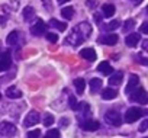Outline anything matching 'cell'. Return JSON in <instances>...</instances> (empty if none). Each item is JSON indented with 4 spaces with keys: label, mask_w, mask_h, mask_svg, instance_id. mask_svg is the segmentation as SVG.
<instances>
[{
    "label": "cell",
    "mask_w": 148,
    "mask_h": 138,
    "mask_svg": "<svg viewBox=\"0 0 148 138\" xmlns=\"http://www.w3.org/2000/svg\"><path fill=\"white\" fill-rule=\"evenodd\" d=\"M90 34H92V26H90V23H89V22H82V23H79V25L74 26V28L71 29V32L67 35L65 44H68V45H71V47H77V45L83 44V42L90 36Z\"/></svg>",
    "instance_id": "obj_1"
},
{
    "label": "cell",
    "mask_w": 148,
    "mask_h": 138,
    "mask_svg": "<svg viewBox=\"0 0 148 138\" xmlns=\"http://www.w3.org/2000/svg\"><path fill=\"white\" fill-rule=\"evenodd\" d=\"M129 97H131L132 102H138V103H141V105H147V102H148V96H147V92H145L144 87H136V89H134V90L129 93Z\"/></svg>",
    "instance_id": "obj_2"
},
{
    "label": "cell",
    "mask_w": 148,
    "mask_h": 138,
    "mask_svg": "<svg viewBox=\"0 0 148 138\" xmlns=\"http://www.w3.org/2000/svg\"><path fill=\"white\" fill-rule=\"evenodd\" d=\"M142 115H144V111H142V109H139V108H136V106L129 108V109L125 112V122L132 124V122H135L136 119H139Z\"/></svg>",
    "instance_id": "obj_3"
},
{
    "label": "cell",
    "mask_w": 148,
    "mask_h": 138,
    "mask_svg": "<svg viewBox=\"0 0 148 138\" xmlns=\"http://www.w3.org/2000/svg\"><path fill=\"white\" fill-rule=\"evenodd\" d=\"M105 121L109 124V125H113V126H119L122 124V115L116 111H108L106 115H105Z\"/></svg>",
    "instance_id": "obj_4"
},
{
    "label": "cell",
    "mask_w": 148,
    "mask_h": 138,
    "mask_svg": "<svg viewBox=\"0 0 148 138\" xmlns=\"http://www.w3.org/2000/svg\"><path fill=\"white\" fill-rule=\"evenodd\" d=\"M0 134L5 135V137H12L16 134V126L12 122H2L0 124Z\"/></svg>",
    "instance_id": "obj_5"
},
{
    "label": "cell",
    "mask_w": 148,
    "mask_h": 138,
    "mask_svg": "<svg viewBox=\"0 0 148 138\" xmlns=\"http://www.w3.org/2000/svg\"><path fill=\"white\" fill-rule=\"evenodd\" d=\"M45 29H47V25L44 23V21L36 19V22L31 26V34L35 35V36H41V35H44Z\"/></svg>",
    "instance_id": "obj_6"
},
{
    "label": "cell",
    "mask_w": 148,
    "mask_h": 138,
    "mask_svg": "<svg viewBox=\"0 0 148 138\" xmlns=\"http://www.w3.org/2000/svg\"><path fill=\"white\" fill-rule=\"evenodd\" d=\"M118 35L116 34H105L102 36L97 38V42L99 44H103V45H115L118 42Z\"/></svg>",
    "instance_id": "obj_7"
},
{
    "label": "cell",
    "mask_w": 148,
    "mask_h": 138,
    "mask_svg": "<svg viewBox=\"0 0 148 138\" xmlns=\"http://www.w3.org/2000/svg\"><path fill=\"white\" fill-rule=\"evenodd\" d=\"M39 121H41L39 113H38L36 111H31V112L26 115V119H25L23 125H25V126H32V125H36Z\"/></svg>",
    "instance_id": "obj_8"
},
{
    "label": "cell",
    "mask_w": 148,
    "mask_h": 138,
    "mask_svg": "<svg viewBox=\"0 0 148 138\" xmlns=\"http://www.w3.org/2000/svg\"><path fill=\"white\" fill-rule=\"evenodd\" d=\"M12 64V58H10V54L6 51L0 55V71H5V70H9V67Z\"/></svg>",
    "instance_id": "obj_9"
},
{
    "label": "cell",
    "mask_w": 148,
    "mask_h": 138,
    "mask_svg": "<svg viewBox=\"0 0 148 138\" xmlns=\"http://www.w3.org/2000/svg\"><path fill=\"white\" fill-rule=\"evenodd\" d=\"M138 84H139L138 76H136V74H131V76H129V80H128V84H126V87H125V93L129 95L134 89L138 87Z\"/></svg>",
    "instance_id": "obj_10"
},
{
    "label": "cell",
    "mask_w": 148,
    "mask_h": 138,
    "mask_svg": "<svg viewBox=\"0 0 148 138\" xmlns=\"http://www.w3.org/2000/svg\"><path fill=\"white\" fill-rule=\"evenodd\" d=\"M19 41H21V32H19V31H12V32L8 35V38H6V42H8V45H10V47H16V45L19 44Z\"/></svg>",
    "instance_id": "obj_11"
},
{
    "label": "cell",
    "mask_w": 148,
    "mask_h": 138,
    "mask_svg": "<svg viewBox=\"0 0 148 138\" xmlns=\"http://www.w3.org/2000/svg\"><path fill=\"white\" fill-rule=\"evenodd\" d=\"M80 57H83L86 61H90V62H93L95 60H96V51L93 49V48H84V49H82L80 51Z\"/></svg>",
    "instance_id": "obj_12"
},
{
    "label": "cell",
    "mask_w": 148,
    "mask_h": 138,
    "mask_svg": "<svg viewBox=\"0 0 148 138\" xmlns=\"http://www.w3.org/2000/svg\"><path fill=\"white\" fill-rule=\"evenodd\" d=\"M82 128L84 129V131H97L99 129V126H100V124L97 122V121H92V119H87V121H83L82 124Z\"/></svg>",
    "instance_id": "obj_13"
},
{
    "label": "cell",
    "mask_w": 148,
    "mask_h": 138,
    "mask_svg": "<svg viewBox=\"0 0 148 138\" xmlns=\"http://www.w3.org/2000/svg\"><path fill=\"white\" fill-rule=\"evenodd\" d=\"M139 41H141V35L139 34H129L126 38H125V42H126V45L128 47H136L138 44H139Z\"/></svg>",
    "instance_id": "obj_14"
},
{
    "label": "cell",
    "mask_w": 148,
    "mask_h": 138,
    "mask_svg": "<svg viewBox=\"0 0 148 138\" xmlns=\"http://www.w3.org/2000/svg\"><path fill=\"white\" fill-rule=\"evenodd\" d=\"M97 70H99L102 74H105V76H109V74L113 73V68H112V65L109 64V61H102V62L99 64V67H97Z\"/></svg>",
    "instance_id": "obj_15"
},
{
    "label": "cell",
    "mask_w": 148,
    "mask_h": 138,
    "mask_svg": "<svg viewBox=\"0 0 148 138\" xmlns=\"http://www.w3.org/2000/svg\"><path fill=\"white\" fill-rule=\"evenodd\" d=\"M22 18L26 21V22H31L34 18H35V9L32 6H26L23 10H22Z\"/></svg>",
    "instance_id": "obj_16"
},
{
    "label": "cell",
    "mask_w": 148,
    "mask_h": 138,
    "mask_svg": "<svg viewBox=\"0 0 148 138\" xmlns=\"http://www.w3.org/2000/svg\"><path fill=\"white\" fill-rule=\"evenodd\" d=\"M6 96H8L9 99H19V97H22V92H21L18 87L10 86V87L6 90Z\"/></svg>",
    "instance_id": "obj_17"
},
{
    "label": "cell",
    "mask_w": 148,
    "mask_h": 138,
    "mask_svg": "<svg viewBox=\"0 0 148 138\" xmlns=\"http://www.w3.org/2000/svg\"><path fill=\"white\" fill-rule=\"evenodd\" d=\"M118 96V92L115 90V89H112V87H108V89H103L102 90V97L105 99V100H112V99H115Z\"/></svg>",
    "instance_id": "obj_18"
},
{
    "label": "cell",
    "mask_w": 148,
    "mask_h": 138,
    "mask_svg": "<svg viewBox=\"0 0 148 138\" xmlns=\"http://www.w3.org/2000/svg\"><path fill=\"white\" fill-rule=\"evenodd\" d=\"M115 12H116V9H115V6L110 5V3H106V5L102 6V13H103V16H106V18H112V16L115 15Z\"/></svg>",
    "instance_id": "obj_19"
},
{
    "label": "cell",
    "mask_w": 148,
    "mask_h": 138,
    "mask_svg": "<svg viewBox=\"0 0 148 138\" xmlns=\"http://www.w3.org/2000/svg\"><path fill=\"white\" fill-rule=\"evenodd\" d=\"M122 79H123V74H122L121 71L113 73V74L110 76V79H109V84H110V86H119V84L122 83Z\"/></svg>",
    "instance_id": "obj_20"
},
{
    "label": "cell",
    "mask_w": 148,
    "mask_h": 138,
    "mask_svg": "<svg viewBox=\"0 0 148 138\" xmlns=\"http://www.w3.org/2000/svg\"><path fill=\"white\" fill-rule=\"evenodd\" d=\"M61 16H62L64 19H67V21L73 19V16H74V8H71V6L62 8V9H61Z\"/></svg>",
    "instance_id": "obj_21"
},
{
    "label": "cell",
    "mask_w": 148,
    "mask_h": 138,
    "mask_svg": "<svg viewBox=\"0 0 148 138\" xmlns=\"http://www.w3.org/2000/svg\"><path fill=\"white\" fill-rule=\"evenodd\" d=\"M49 26H52V28H55V29H58V31H65L67 29V22H60V21H57V19H51L49 21Z\"/></svg>",
    "instance_id": "obj_22"
},
{
    "label": "cell",
    "mask_w": 148,
    "mask_h": 138,
    "mask_svg": "<svg viewBox=\"0 0 148 138\" xmlns=\"http://www.w3.org/2000/svg\"><path fill=\"white\" fill-rule=\"evenodd\" d=\"M99 89H102V80L100 79H92L90 80V90H92V93H96Z\"/></svg>",
    "instance_id": "obj_23"
},
{
    "label": "cell",
    "mask_w": 148,
    "mask_h": 138,
    "mask_svg": "<svg viewBox=\"0 0 148 138\" xmlns=\"http://www.w3.org/2000/svg\"><path fill=\"white\" fill-rule=\"evenodd\" d=\"M74 86H76V90L79 95H82L84 92V87H86V83L83 79H77V80H74Z\"/></svg>",
    "instance_id": "obj_24"
},
{
    "label": "cell",
    "mask_w": 148,
    "mask_h": 138,
    "mask_svg": "<svg viewBox=\"0 0 148 138\" xmlns=\"http://www.w3.org/2000/svg\"><path fill=\"white\" fill-rule=\"evenodd\" d=\"M119 26H121V21L113 19V21H110L108 25H105V29H106V31H113V29H118Z\"/></svg>",
    "instance_id": "obj_25"
},
{
    "label": "cell",
    "mask_w": 148,
    "mask_h": 138,
    "mask_svg": "<svg viewBox=\"0 0 148 138\" xmlns=\"http://www.w3.org/2000/svg\"><path fill=\"white\" fill-rule=\"evenodd\" d=\"M134 26H135V21L134 19H128V21H125L122 29H123V32H131L134 29Z\"/></svg>",
    "instance_id": "obj_26"
},
{
    "label": "cell",
    "mask_w": 148,
    "mask_h": 138,
    "mask_svg": "<svg viewBox=\"0 0 148 138\" xmlns=\"http://www.w3.org/2000/svg\"><path fill=\"white\" fill-rule=\"evenodd\" d=\"M52 124H54V116L49 115V113H47L44 116V126H51Z\"/></svg>",
    "instance_id": "obj_27"
},
{
    "label": "cell",
    "mask_w": 148,
    "mask_h": 138,
    "mask_svg": "<svg viewBox=\"0 0 148 138\" xmlns=\"http://www.w3.org/2000/svg\"><path fill=\"white\" fill-rule=\"evenodd\" d=\"M45 36H47V39L49 41V42H57L58 41V35L57 34H54V32H48V34H45Z\"/></svg>",
    "instance_id": "obj_28"
},
{
    "label": "cell",
    "mask_w": 148,
    "mask_h": 138,
    "mask_svg": "<svg viewBox=\"0 0 148 138\" xmlns=\"http://www.w3.org/2000/svg\"><path fill=\"white\" fill-rule=\"evenodd\" d=\"M70 108L73 111H79V103H77V100H76L74 96H70Z\"/></svg>",
    "instance_id": "obj_29"
},
{
    "label": "cell",
    "mask_w": 148,
    "mask_h": 138,
    "mask_svg": "<svg viewBox=\"0 0 148 138\" xmlns=\"http://www.w3.org/2000/svg\"><path fill=\"white\" fill-rule=\"evenodd\" d=\"M47 138H60V131L58 129H49L47 134Z\"/></svg>",
    "instance_id": "obj_30"
},
{
    "label": "cell",
    "mask_w": 148,
    "mask_h": 138,
    "mask_svg": "<svg viewBox=\"0 0 148 138\" xmlns=\"http://www.w3.org/2000/svg\"><path fill=\"white\" fill-rule=\"evenodd\" d=\"M135 61H138V62H141V64H144V65H147V64H148V60H147L142 54L135 55Z\"/></svg>",
    "instance_id": "obj_31"
},
{
    "label": "cell",
    "mask_w": 148,
    "mask_h": 138,
    "mask_svg": "<svg viewBox=\"0 0 148 138\" xmlns=\"http://www.w3.org/2000/svg\"><path fill=\"white\" fill-rule=\"evenodd\" d=\"M41 135V131L39 129H34V131H29L28 132V138H39Z\"/></svg>",
    "instance_id": "obj_32"
},
{
    "label": "cell",
    "mask_w": 148,
    "mask_h": 138,
    "mask_svg": "<svg viewBox=\"0 0 148 138\" xmlns=\"http://www.w3.org/2000/svg\"><path fill=\"white\" fill-rule=\"evenodd\" d=\"M147 128H148V119H144L138 129H139V132H145V131H147Z\"/></svg>",
    "instance_id": "obj_33"
},
{
    "label": "cell",
    "mask_w": 148,
    "mask_h": 138,
    "mask_svg": "<svg viewBox=\"0 0 148 138\" xmlns=\"http://www.w3.org/2000/svg\"><path fill=\"white\" fill-rule=\"evenodd\" d=\"M139 32L141 34H148V22H144L139 28Z\"/></svg>",
    "instance_id": "obj_34"
},
{
    "label": "cell",
    "mask_w": 148,
    "mask_h": 138,
    "mask_svg": "<svg viewBox=\"0 0 148 138\" xmlns=\"http://www.w3.org/2000/svg\"><path fill=\"white\" fill-rule=\"evenodd\" d=\"M96 5H97V3H96V0H87V2H86V6L90 8V9H95Z\"/></svg>",
    "instance_id": "obj_35"
},
{
    "label": "cell",
    "mask_w": 148,
    "mask_h": 138,
    "mask_svg": "<svg viewBox=\"0 0 148 138\" xmlns=\"http://www.w3.org/2000/svg\"><path fill=\"white\" fill-rule=\"evenodd\" d=\"M60 125H61L62 128H67L65 125H68V119H65V118H62V119L60 121Z\"/></svg>",
    "instance_id": "obj_36"
},
{
    "label": "cell",
    "mask_w": 148,
    "mask_h": 138,
    "mask_svg": "<svg viewBox=\"0 0 148 138\" xmlns=\"http://www.w3.org/2000/svg\"><path fill=\"white\" fill-rule=\"evenodd\" d=\"M142 48H144V49H148V41H147V39L142 41Z\"/></svg>",
    "instance_id": "obj_37"
},
{
    "label": "cell",
    "mask_w": 148,
    "mask_h": 138,
    "mask_svg": "<svg viewBox=\"0 0 148 138\" xmlns=\"http://www.w3.org/2000/svg\"><path fill=\"white\" fill-rule=\"evenodd\" d=\"M95 19H96V22H97V23H100V22H102V19H100V15H99V13H96V15H95Z\"/></svg>",
    "instance_id": "obj_38"
},
{
    "label": "cell",
    "mask_w": 148,
    "mask_h": 138,
    "mask_svg": "<svg viewBox=\"0 0 148 138\" xmlns=\"http://www.w3.org/2000/svg\"><path fill=\"white\" fill-rule=\"evenodd\" d=\"M131 2H134V3H135V5H139V3H141V2H142V0H131Z\"/></svg>",
    "instance_id": "obj_39"
},
{
    "label": "cell",
    "mask_w": 148,
    "mask_h": 138,
    "mask_svg": "<svg viewBox=\"0 0 148 138\" xmlns=\"http://www.w3.org/2000/svg\"><path fill=\"white\" fill-rule=\"evenodd\" d=\"M57 2H58L60 5H62V3H65V2H68V0H57Z\"/></svg>",
    "instance_id": "obj_40"
},
{
    "label": "cell",
    "mask_w": 148,
    "mask_h": 138,
    "mask_svg": "<svg viewBox=\"0 0 148 138\" xmlns=\"http://www.w3.org/2000/svg\"><path fill=\"white\" fill-rule=\"evenodd\" d=\"M13 2H15V5H18V3L21 2V0H13Z\"/></svg>",
    "instance_id": "obj_41"
},
{
    "label": "cell",
    "mask_w": 148,
    "mask_h": 138,
    "mask_svg": "<svg viewBox=\"0 0 148 138\" xmlns=\"http://www.w3.org/2000/svg\"><path fill=\"white\" fill-rule=\"evenodd\" d=\"M0 99H2V95H0Z\"/></svg>",
    "instance_id": "obj_42"
}]
</instances>
